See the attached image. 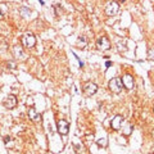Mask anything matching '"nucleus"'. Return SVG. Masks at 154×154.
I'll return each instance as SVG.
<instances>
[{
	"label": "nucleus",
	"mask_w": 154,
	"mask_h": 154,
	"mask_svg": "<svg viewBox=\"0 0 154 154\" xmlns=\"http://www.w3.org/2000/svg\"><path fill=\"white\" fill-rule=\"evenodd\" d=\"M108 88H109V90L112 91V93H114V94H119V93H121L122 89H123L121 77H116V79L110 80L109 84H108Z\"/></svg>",
	"instance_id": "nucleus-1"
},
{
	"label": "nucleus",
	"mask_w": 154,
	"mask_h": 154,
	"mask_svg": "<svg viewBox=\"0 0 154 154\" xmlns=\"http://www.w3.org/2000/svg\"><path fill=\"white\" fill-rule=\"evenodd\" d=\"M118 11H119V4L117 2H109L107 4V7H105V9H104V12L108 17L116 16V14L118 13Z\"/></svg>",
	"instance_id": "nucleus-2"
},
{
	"label": "nucleus",
	"mask_w": 154,
	"mask_h": 154,
	"mask_svg": "<svg viewBox=\"0 0 154 154\" xmlns=\"http://www.w3.org/2000/svg\"><path fill=\"white\" fill-rule=\"evenodd\" d=\"M110 41H109V38L107 36H100L98 40H96V48H98L99 50H109L110 49Z\"/></svg>",
	"instance_id": "nucleus-3"
},
{
	"label": "nucleus",
	"mask_w": 154,
	"mask_h": 154,
	"mask_svg": "<svg viewBox=\"0 0 154 154\" xmlns=\"http://www.w3.org/2000/svg\"><path fill=\"white\" fill-rule=\"evenodd\" d=\"M21 42H22V45L26 48H33L36 45V37L33 36L32 33H26V35L22 36Z\"/></svg>",
	"instance_id": "nucleus-4"
},
{
	"label": "nucleus",
	"mask_w": 154,
	"mask_h": 154,
	"mask_svg": "<svg viewBox=\"0 0 154 154\" xmlns=\"http://www.w3.org/2000/svg\"><path fill=\"white\" fill-rule=\"evenodd\" d=\"M82 91L86 96H93L98 91V85L94 82H85L82 85Z\"/></svg>",
	"instance_id": "nucleus-5"
},
{
	"label": "nucleus",
	"mask_w": 154,
	"mask_h": 154,
	"mask_svg": "<svg viewBox=\"0 0 154 154\" xmlns=\"http://www.w3.org/2000/svg\"><path fill=\"white\" fill-rule=\"evenodd\" d=\"M57 128H58V132H59L60 135H67L69 132L68 121H66V119H59V121L57 122Z\"/></svg>",
	"instance_id": "nucleus-6"
},
{
	"label": "nucleus",
	"mask_w": 154,
	"mask_h": 154,
	"mask_svg": "<svg viewBox=\"0 0 154 154\" xmlns=\"http://www.w3.org/2000/svg\"><path fill=\"white\" fill-rule=\"evenodd\" d=\"M121 80H122V85H123V88H126L127 90H131L134 89V86H135V81H134V77L131 75H125L121 77Z\"/></svg>",
	"instance_id": "nucleus-7"
},
{
	"label": "nucleus",
	"mask_w": 154,
	"mask_h": 154,
	"mask_svg": "<svg viewBox=\"0 0 154 154\" xmlns=\"http://www.w3.org/2000/svg\"><path fill=\"white\" fill-rule=\"evenodd\" d=\"M125 121L123 119V117L122 116H114L113 117V119H112V122H110V126H112V128L114 130V131H119L121 130V125H122V122Z\"/></svg>",
	"instance_id": "nucleus-8"
},
{
	"label": "nucleus",
	"mask_w": 154,
	"mask_h": 154,
	"mask_svg": "<svg viewBox=\"0 0 154 154\" xmlns=\"http://www.w3.org/2000/svg\"><path fill=\"white\" fill-rule=\"evenodd\" d=\"M4 107H5L7 109H13V108H16V105H17V98L14 95H9L8 98L4 100Z\"/></svg>",
	"instance_id": "nucleus-9"
},
{
	"label": "nucleus",
	"mask_w": 154,
	"mask_h": 154,
	"mask_svg": "<svg viewBox=\"0 0 154 154\" xmlns=\"http://www.w3.org/2000/svg\"><path fill=\"white\" fill-rule=\"evenodd\" d=\"M121 131H122L123 135L128 136V135L132 132V125L130 122H127V121H123L122 125H121Z\"/></svg>",
	"instance_id": "nucleus-10"
},
{
	"label": "nucleus",
	"mask_w": 154,
	"mask_h": 154,
	"mask_svg": "<svg viewBox=\"0 0 154 154\" xmlns=\"http://www.w3.org/2000/svg\"><path fill=\"white\" fill-rule=\"evenodd\" d=\"M13 54H14V57L17 58V59H25V53H23V50H22V48L19 46V45H16L13 48Z\"/></svg>",
	"instance_id": "nucleus-11"
},
{
	"label": "nucleus",
	"mask_w": 154,
	"mask_h": 154,
	"mask_svg": "<svg viewBox=\"0 0 154 154\" xmlns=\"http://www.w3.org/2000/svg\"><path fill=\"white\" fill-rule=\"evenodd\" d=\"M28 117H30V119H31V121H33V122H38V121H40V114L36 112L35 108H30V109H28Z\"/></svg>",
	"instance_id": "nucleus-12"
},
{
	"label": "nucleus",
	"mask_w": 154,
	"mask_h": 154,
	"mask_svg": "<svg viewBox=\"0 0 154 154\" xmlns=\"http://www.w3.org/2000/svg\"><path fill=\"white\" fill-rule=\"evenodd\" d=\"M86 37L85 36H79V38H77V41H76V46H79L80 49H84V48L86 46Z\"/></svg>",
	"instance_id": "nucleus-13"
},
{
	"label": "nucleus",
	"mask_w": 154,
	"mask_h": 154,
	"mask_svg": "<svg viewBox=\"0 0 154 154\" xmlns=\"http://www.w3.org/2000/svg\"><path fill=\"white\" fill-rule=\"evenodd\" d=\"M96 144H98L99 146H108V140L105 137H102V139H99V140H96Z\"/></svg>",
	"instance_id": "nucleus-14"
},
{
	"label": "nucleus",
	"mask_w": 154,
	"mask_h": 154,
	"mask_svg": "<svg viewBox=\"0 0 154 154\" xmlns=\"http://www.w3.org/2000/svg\"><path fill=\"white\" fill-rule=\"evenodd\" d=\"M7 66H8V68H12V69H14L16 68V63L12 60V62H7Z\"/></svg>",
	"instance_id": "nucleus-15"
},
{
	"label": "nucleus",
	"mask_w": 154,
	"mask_h": 154,
	"mask_svg": "<svg viewBox=\"0 0 154 154\" xmlns=\"http://www.w3.org/2000/svg\"><path fill=\"white\" fill-rule=\"evenodd\" d=\"M3 18H4V12L0 9V19H3Z\"/></svg>",
	"instance_id": "nucleus-16"
},
{
	"label": "nucleus",
	"mask_w": 154,
	"mask_h": 154,
	"mask_svg": "<svg viewBox=\"0 0 154 154\" xmlns=\"http://www.w3.org/2000/svg\"><path fill=\"white\" fill-rule=\"evenodd\" d=\"M153 110H154V108H153Z\"/></svg>",
	"instance_id": "nucleus-17"
}]
</instances>
